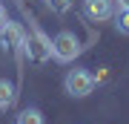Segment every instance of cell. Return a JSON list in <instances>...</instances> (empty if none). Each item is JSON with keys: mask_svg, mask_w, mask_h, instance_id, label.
<instances>
[{"mask_svg": "<svg viewBox=\"0 0 129 124\" xmlns=\"http://www.w3.org/2000/svg\"><path fill=\"white\" fill-rule=\"evenodd\" d=\"M80 41H78V35L75 32H57L55 35V41H52V58L55 61H60V64H69V61H75L80 55Z\"/></svg>", "mask_w": 129, "mask_h": 124, "instance_id": "6da1fadb", "label": "cell"}, {"mask_svg": "<svg viewBox=\"0 0 129 124\" xmlns=\"http://www.w3.org/2000/svg\"><path fill=\"white\" fill-rule=\"evenodd\" d=\"M23 52H26L29 61L43 64V61L52 58V41L40 32V29H35V32H29V35L23 38Z\"/></svg>", "mask_w": 129, "mask_h": 124, "instance_id": "7a4b0ae2", "label": "cell"}, {"mask_svg": "<svg viewBox=\"0 0 129 124\" xmlns=\"http://www.w3.org/2000/svg\"><path fill=\"white\" fill-rule=\"evenodd\" d=\"M66 92H69V95L72 98H86L89 95V92H92L95 90V75L92 72H89V69H69V72H66Z\"/></svg>", "mask_w": 129, "mask_h": 124, "instance_id": "3957f363", "label": "cell"}, {"mask_svg": "<svg viewBox=\"0 0 129 124\" xmlns=\"http://www.w3.org/2000/svg\"><path fill=\"white\" fill-rule=\"evenodd\" d=\"M83 14L95 23H103L115 14V0H83Z\"/></svg>", "mask_w": 129, "mask_h": 124, "instance_id": "277c9868", "label": "cell"}, {"mask_svg": "<svg viewBox=\"0 0 129 124\" xmlns=\"http://www.w3.org/2000/svg\"><path fill=\"white\" fill-rule=\"evenodd\" d=\"M23 38H26V32L17 26V23H12V20H6V26L0 29V46H3L6 52L23 46Z\"/></svg>", "mask_w": 129, "mask_h": 124, "instance_id": "5b68a950", "label": "cell"}, {"mask_svg": "<svg viewBox=\"0 0 129 124\" xmlns=\"http://www.w3.org/2000/svg\"><path fill=\"white\" fill-rule=\"evenodd\" d=\"M12 104H14V84L0 78V110H9Z\"/></svg>", "mask_w": 129, "mask_h": 124, "instance_id": "8992f818", "label": "cell"}, {"mask_svg": "<svg viewBox=\"0 0 129 124\" xmlns=\"http://www.w3.org/2000/svg\"><path fill=\"white\" fill-rule=\"evenodd\" d=\"M17 124H46V121H43V113L37 110V107H26V110L17 115Z\"/></svg>", "mask_w": 129, "mask_h": 124, "instance_id": "52a82bcc", "label": "cell"}, {"mask_svg": "<svg viewBox=\"0 0 129 124\" xmlns=\"http://www.w3.org/2000/svg\"><path fill=\"white\" fill-rule=\"evenodd\" d=\"M115 26L120 35H129V9H120V14L115 17Z\"/></svg>", "mask_w": 129, "mask_h": 124, "instance_id": "ba28073f", "label": "cell"}, {"mask_svg": "<svg viewBox=\"0 0 129 124\" xmlns=\"http://www.w3.org/2000/svg\"><path fill=\"white\" fill-rule=\"evenodd\" d=\"M46 3H49V9L55 12V14H66V12L72 9V0H46Z\"/></svg>", "mask_w": 129, "mask_h": 124, "instance_id": "9c48e42d", "label": "cell"}, {"mask_svg": "<svg viewBox=\"0 0 129 124\" xmlns=\"http://www.w3.org/2000/svg\"><path fill=\"white\" fill-rule=\"evenodd\" d=\"M3 26H6V9L0 6V29H3Z\"/></svg>", "mask_w": 129, "mask_h": 124, "instance_id": "30bf717a", "label": "cell"}, {"mask_svg": "<svg viewBox=\"0 0 129 124\" xmlns=\"http://www.w3.org/2000/svg\"><path fill=\"white\" fill-rule=\"evenodd\" d=\"M115 6H120V9H129V0H115Z\"/></svg>", "mask_w": 129, "mask_h": 124, "instance_id": "8fae6325", "label": "cell"}]
</instances>
